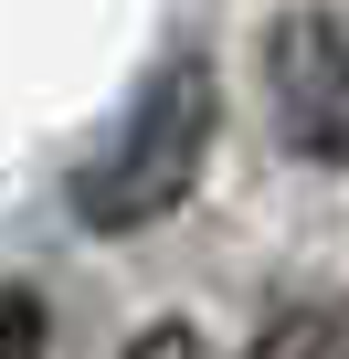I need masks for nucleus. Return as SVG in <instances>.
<instances>
[{"label":"nucleus","mask_w":349,"mask_h":359,"mask_svg":"<svg viewBox=\"0 0 349 359\" xmlns=\"http://www.w3.org/2000/svg\"><path fill=\"white\" fill-rule=\"evenodd\" d=\"M212 116H223V106H212V64H202V53H169V64L148 74V95L127 106V137L74 169V212H85L96 233H148V222H169V212L191 201L202 158H212Z\"/></svg>","instance_id":"1"},{"label":"nucleus","mask_w":349,"mask_h":359,"mask_svg":"<svg viewBox=\"0 0 349 359\" xmlns=\"http://www.w3.org/2000/svg\"><path fill=\"white\" fill-rule=\"evenodd\" d=\"M265 85H275V127H286L296 158H349V32L338 22L286 11L275 53H265Z\"/></svg>","instance_id":"2"},{"label":"nucleus","mask_w":349,"mask_h":359,"mask_svg":"<svg viewBox=\"0 0 349 359\" xmlns=\"http://www.w3.org/2000/svg\"><path fill=\"white\" fill-rule=\"evenodd\" d=\"M0 359H43V306L22 285H0Z\"/></svg>","instance_id":"3"},{"label":"nucleus","mask_w":349,"mask_h":359,"mask_svg":"<svg viewBox=\"0 0 349 359\" xmlns=\"http://www.w3.org/2000/svg\"><path fill=\"white\" fill-rule=\"evenodd\" d=\"M254 359H328V327H317V317H275V327L254 338Z\"/></svg>","instance_id":"4"},{"label":"nucleus","mask_w":349,"mask_h":359,"mask_svg":"<svg viewBox=\"0 0 349 359\" xmlns=\"http://www.w3.org/2000/svg\"><path fill=\"white\" fill-rule=\"evenodd\" d=\"M127 359H202V338H191L180 317H159L148 338H127Z\"/></svg>","instance_id":"5"}]
</instances>
